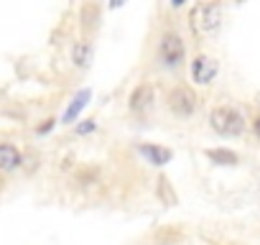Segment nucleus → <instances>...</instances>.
I'll list each match as a JSON object with an SVG mask.
<instances>
[{"label":"nucleus","mask_w":260,"mask_h":245,"mask_svg":"<svg viewBox=\"0 0 260 245\" xmlns=\"http://www.w3.org/2000/svg\"><path fill=\"white\" fill-rule=\"evenodd\" d=\"M138 151H141L151 164H156V166H164V164L171 161V151H169V148H161V146H153V143H143Z\"/></svg>","instance_id":"nucleus-8"},{"label":"nucleus","mask_w":260,"mask_h":245,"mask_svg":"<svg viewBox=\"0 0 260 245\" xmlns=\"http://www.w3.org/2000/svg\"><path fill=\"white\" fill-rule=\"evenodd\" d=\"M222 21V8L217 3H199L191 8V26L194 31H214Z\"/></svg>","instance_id":"nucleus-4"},{"label":"nucleus","mask_w":260,"mask_h":245,"mask_svg":"<svg viewBox=\"0 0 260 245\" xmlns=\"http://www.w3.org/2000/svg\"><path fill=\"white\" fill-rule=\"evenodd\" d=\"M151 107H153V89L148 84L136 87L133 95H130V110H133L136 115H146Z\"/></svg>","instance_id":"nucleus-6"},{"label":"nucleus","mask_w":260,"mask_h":245,"mask_svg":"<svg viewBox=\"0 0 260 245\" xmlns=\"http://www.w3.org/2000/svg\"><path fill=\"white\" fill-rule=\"evenodd\" d=\"M209 126L219 136H240L245 131V117L235 107H214L209 115Z\"/></svg>","instance_id":"nucleus-1"},{"label":"nucleus","mask_w":260,"mask_h":245,"mask_svg":"<svg viewBox=\"0 0 260 245\" xmlns=\"http://www.w3.org/2000/svg\"><path fill=\"white\" fill-rule=\"evenodd\" d=\"M166 105H169V110H171L174 115L189 117V115H194V110H197V95H194L186 84H176V87H171V92H169V97H166Z\"/></svg>","instance_id":"nucleus-3"},{"label":"nucleus","mask_w":260,"mask_h":245,"mask_svg":"<svg viewBox=\"0 0 260 245\" xmlns=\"http://www.w3.org/2000/svg\"><path fill=\"white\" fill-rule=\"evenodd\" d=\"M87 97H89V92H87V89H84V92H79V97H77V100L72 102V107L67 110L64 120H74V115H77V112H79V110L84 107V100H87Z\"/></svg>","instance_id":"nucleus-11"},{"label":"nucleus","mask_w":260,"mask_h":245,"mask_svg":"<svg viewBox=\"0 0 260 245\" xmlns=\"http://www.w3.org/2000/svg\"><path fill=\"white\" fill-rule=\"evenodd\" d=\"M207 156H209L212 161H217V164H224V166L237 164V154H232V151H227V148H212V151H207Z\"/></svg>","instance_id":"nucleus-9"},{"label":"nucleus","mask_w":260,"mask_h":245,"mask_svg":"<svg viewBox=\"0 0 260 245\" xmlns=\"http://www.w3.org/2000/svg\"><path fill=\"white\" fill-rule=\"evenodd\" d=\"M21 166V151L11 143H0V171H13Z\"/></svg>","instance_id":"nucleus-7"},{"label":"nucleus","mask_w":260,"mask_h":245,"mask_svg":"<svg viewBox=\"0 0 260 245\" xmlns=\"http://www.w3.org/2000/svg\"><path fill=\"white\" fill-rule=\"evenodd\" d=\"M89 131H94V120H84L82 126L77 128V133H82V136H84V133H89Z\"/></svg>","instance_id":"nucleus-12"},{"label":"nucleus","mask_w":260,"mask_h":245,"mask_svg":"<svg viewBox=\"0 0 260 245\" xmlns=\"http://www.w3.org/2000/svg\"><path fill=\"white\" fill-rule=\"evenodd\" d=\"M217 72H219V64H217L214 56L199 54V56L191 62V77H194V82H199V84H209V82L217 77Z\"/></svg>","instance_id":"nucleus-5"},{"label":"nucleus","mask_w":260,"mask_h":245,"mask_svg":"<svg viewBox=\"0 0 260 245\" xmlns=\"http://www.w3.org/2000/svg\"><path fill=\"white\" fill-rule=\"evenodd\" d=\"M252 128H255V133H257V136H260V115H257V117H255V122H252Z\"/></svg>","instance_id":"nucleus-14"},{"label":"nucleus","mask_w":260,"mask_h":245,"mask_svg":"<svg viewBox=\"0 0 260 245\" xmlns=\"http://www.w3.org/2000/svg\"><path fill=\"white\" fill-rule=\"evenodd\" d=\"M51 126H54V120H46V122H44V126L39 128V133H46V131H51Z\"/></svg>","instance_id":"nucleus-13"},{"label":"nucleus","mask_w":260,"mask_h":245,"mask_svg":"<svg viewBox=\"0 0 260 245\" xmlns=\"http://www.w3.org/2000/svg\"><path fill=\"white\" fill-rule=\"evenodd\" d=\"M184 54H186V46H184V39L174 31H166L161 36V44H158V59L164 67L174 69L184 62Z\"/></svg>","instance_id":"nucleus-2"},{"label":"nucleus","mask_w":260,"mask_h":245,"mask_svg":"<svg viewBox=\"0 0 260 245\" xmlns=\"http://www.w3.org/2000/svg\"><path fill=\"white\" fill-rule=\"evenodd\" d=\"M89 59H92V46H89L87 41H79V44L74 46V64H77V67H87Z\"/></svg>","instance_id":"nucleus-10"}]
</instances>
